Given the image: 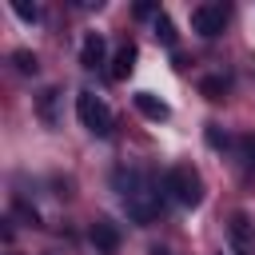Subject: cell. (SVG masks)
<instances>
[{
  "instance_id": "6da1fadb",
  "label": "cell",
  "mask_w": 255,
  "mask_h": 255,
  "mask_svg": "<svg viewBox=\"0 0 255 255\" xmlns=\"http://www.w3.org/2000/svg\"><path fill=\"white\" fill-rule=\"evenodd\" d=\"M116 179H120V191H124V203H128L131 219L151 223V219L159 215V199H163V191H159L143 171H120Z\"/></svg>"
},
{
  "instance_id": "7a4b0ae2",
  "label": "cell",
  "mask_w": 255,
  "mask_h": 255,
  "mask_svg": "<svg viewBox=\"0 0 255 255\" xmlns=\"http://www.w3.org/2000/svg\"><path fill=\"white\" fill-rule=\"evenodd\" d=\"M163 191H167L175 203H183V207H199V203H203V179H199V171L187 167V163H179V167H171V171L163 175Z\"/></svg>"
},
{
  "instance_id": "3957f363",
  "label": "cell",
  "mask_w": 255,
  "mask_h": 255,
  "mask_svg": "<svg viewBox=\"0 0 255 255\" xmlns=\"http://www.w3.org/2000/svg\"><path fill=\"white\" fill-rule=\"evenodd\" d=\"M76 116H80V124L92 131V135H112V112H108V104L96 96V92H80L76 96Z\"/></svg>"
},
{
  "instance_id": "277c9868",
  "label": "cell",
  "mask_w": 255,
  "mask_h": 255,
  "mask_svg": "<svg viewBox=\"0 0 255 255\" xmlns=\"http://www.w3.org/2000/svg\"><path fill=\"white\" fill-rule=\"evenodd\" d=\"M223 28H227V8L223 4H199V8H191V32L215 40V36H223Z\"/></svg>"
},
{
  "instance_id": "5b68a950",
  "label": "cell",
  "mask_w": 255,
  "mask_h": 255,
  "mask_svg": "<svg viewBox=\"0 0 255 255\" xmlns=\"http://www.w3.org/2000/svg\"><path fill=\"white\" fill-rule=\"evenodd\" d=\"M92 243H96V251L116 255V251H120V231H116V223H112V219H96V223H92Z\"/></svg>"
},
{
  "instance_id": "8992f818",
  "label": "cell",
  "mask_w": 255,
  "mask_h": 255,
  "mask_svg": "<svg viewBox=\"0 0 255 255\" xmlns=\"http://www.w3.org/2000/svg\"><path fill=\"white\" fill-rule=\"evenodd\" d=\"M104 56H108L104 36H100V32L84 36V44H80V64H84V68H104Z\"/></svg>"
},
{
  "instance_id": "52a82bcc",
  "label": "cell",
  "mask_w": 255,
  "mask_h": 255,
  "mask_svg": "<svg viewBox=\"0 0 255 255\" xmlns=\"http://www.w3.org/2000/svg\"><path fill=\"white\" fill-rule=\"evenodd\" d=\"M131 104H135V112H143V116H147V120H155V124L171 116V108H167L159 96H151V92H135V96H131Z\"/></svg>"
},
{
  "instance_id": "ba28073f",
  "label": "cell",
  "mask_w": 255,
  "mask_h": 255,
  "mask_svg": "<svg viewBox=\"0 0 255 255\" xmlns=\"http://www.w3.org/2000/svg\"><path fill=\"white\" fill-rule=\"evenodd\" d=\"M131 68H135V44H124L116 52V60H112V80H124Z\"/></svg>"
},
{
  "instance_id": "9c48e42d",
  "label": "cell",
  "mask_w": 255,
  "mask_h": 255,
  "mask_svg": "<svg viewBox=\"0 0 255 255\" xmlns=\"http://www.w3.org/2000/svg\"><path fill=\"white\" fill-rule=\"evenodd\" d=\"M235 147H239V155H243V167H247V171L255 175V131L239 135V143H235Z\"/></svg>"
},
{
  "instance_id": "30bf717a",
  "label": "cell",
  "mask_w": 255,
  "mask_h": 255,
  "mask_svg": "<svg viewBox=\"0 0 255 255\" xmlns=\"http://www.w3.org/2000/svg\"><path fill=\"white\" fill-rule=\"evenodd\" d=\"M247 235H251V223H247V215H231V239H235L239 247H247Z\"/></svg>"
},
{
  "instance_id": "8fae6325",
  "label": "cell",
  "mask_w": 255,
  "mask_h": 255,
  "mask_svg": "<svg viewBox=\"0 0 255 255\" xmlns=\"http://www.w3.org/2000/svg\"><path fill=\"white\" fill-rule=\"evenodd\" d=\"M155 36H159V40H163V44H175V28H171V20H167V16H163V12H159V16H155Z\"/></svg>"
},
{
  "instance_id": "7c38bea8",
  "label": "cell",
  "mask_w": 255,
  "mask_h": 255,
  "mask_svg": "<svg viewBox=\"0 0 255 255\" xmlns=\"http://www.w3.org/2000/svg\"><path fill=\"white\" fill-rule=\"evenodd\" d=\"M12 60H16V68H20V72H24V76H32V72H36V68H40V64H36V56H32V52H16V56H12Z\"/></svg>"
},
{
  "instance_id": "4fadbf2b",
  "label": "cell",
  "mask_w": 255,
  "mask_h": 255,
  "mask_svg": "<svg viewBox=\"0 0 255 255\" xmlns=\"http://www.w3.org/2000/svg\"><path fill=\"white\" fill-rule=\"evenodd\" d=\"M199 88H203V92H207V96H211V100H219V96H223V92H227V80H219V76H211V80H203V84H199Z\"/></svg>"
},
{
  "instance_id": "5bb4252c",
  "label": "cell",
  "mask_w": 255,
  "mask_h": 255,
  "mask_svg": "<svg viewBox=\"0 0 255 255\" xmlns=\"http://www.w3.org/2000/svg\"><path fill=\"white\" fill-rule=\"evenodd\" d=\"M16 16H24V20H36L40 12H36V8H28V4H16Z\"/></svg>"
}]
</instances>
